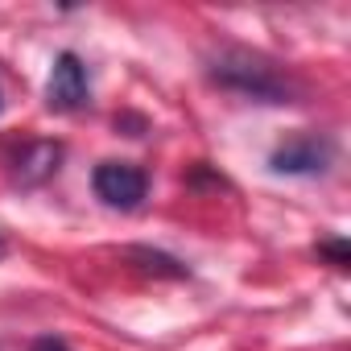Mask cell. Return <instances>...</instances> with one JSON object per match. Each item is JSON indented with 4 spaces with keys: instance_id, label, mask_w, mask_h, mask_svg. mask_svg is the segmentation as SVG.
Masks as SVG:
<instances>
[{
    "instance_id": "3957f363",
    "label": "cell",
    "mask_w": 351,
    "mask_h": 351,
    "mask_svg": "<svg viewBox=\"0 0 351 351\" xmlns=\"http://www.w3.org/2000/svg\"><path fill=\"white\" fill-rule=\"evenodd\" d=\"M91 191L104 207L136 211L149 195V173L132 161H99L95 173H91Z\"/></svg>"
},
{
    "instance_id": "7a4b0ae2",
    "label": "cell",
    "mask_w": 351,
    "mask_h": 351,
    "mask_svg": "<svg viewBox=\"0 0 351 351\" xmlns=\"http://www.w3.org/2000/svg\"><path fill=\"white\" fill-rule=\"evenodd\" d=\"M335 141L326 132H298L269 153V169L285 178H318L335 165Z\"/></svg>"
},
{
    "instance_id": "ba28073f",
    "label": "cell",
    "mask_w": 351,
    "mask_h": 351,
    "mask_svg": "<svg viewBox=\"0 0 351 351\" xmlns=\"http://www.w3.org/2000/svg\"><path fill=\"white\" fill-rule=\"evenodd\" d=\"M29 351H71V347H66V339H58V335H42V339H34Z\"/></svg>"
},
{
    "instance_id": "6da1fadb",
    "label": "cell",
    "mask_w": 351,
    "mask_h": 351,
    "mask_svg": "<svg viewBox=\"0 0 351 351\" xmlns=\"http://www.w3.org/2000/svg\"><path fill=\"white\" fill-rule=\"evenodd\" d=\"M207 79L240 99L252 104H293L298 83L289 79V71H281L269 54L248 50V46H219L207 58Z\"/></svg>"
},
{
    "instance_id": "8992f818",
    "label": "cell",
    "mask_w": 351,
    "mask_h": 351,
    "mask_svg": "<svg viewBox=\"0 0 351 351\" xmlns=\"http://www.w3.org/2000/svg\"><path fill=\"white\" fill-rule=\"evenodd\" d=\"M124 256H128L136 269L153 273V277H191V269H186L178 256L157 252V248H145V244H132V248H124Z\"/></svg>"
},
{
    "instance_id": "9c48e42d",
    "label": "cell",
    "mask_w": 351,
    "mask_h": 351,
    "mask_svg": "<svg viewBox=\"0 0 351 351\" xmlns=\"http://www.w3.org/2000/svg\"><path fill=\"white\" fill-rule=\"evenodd\" d=\"M0 112H5V91H0Z\"/></svg>"
},
{
    "instance_id": "52a82bcc",
    "label": "cell",
    "mask_w": 351,
    "mask_h": 351,
    "mask_svg": "<svg viewBox=\"0 0 351 351\" xmlns=\"http://www.w3.org/2000/svg\"><path fill=\"white\" fill-rule=\"evenodd\" d=\"M314 252H318V256H326L335 269H347V265H351V248H347V240H322Z\"/></svg>"
},
{
    "instance_id": "5b68a950",
    "label": "cell",
    "mask_w": 351,
    "mask_h": 351,
    "mask_svg": "<svg viewBox=\"0 0 351 351\" xmlns=\"http://www.w3.org/2000/svg\"><path fill=\"white\" fill-rule=\"evenodd\" d=\"M58 165H62V145H58V141H29V145L13 157V182L25 186V191H34V186H42L46 178H54Z\"/></svg>"
},
{
    "instance_id": "277c9868",
    "label": "cell",
    "mask_w": 351,
    "mask_h": 351,
    "mask_svg": "<svg viewBox=\"0 0 351 351\" xmlns=\"http://www.w3.org/2000/svg\"><path fill=\"white\" fill-rule=\"evenodd\" d=\"M91 104V79H87V62L75 50H62L50 66L46 79V108L50 112H83Z\"/></svg>"
}]
</instances>
